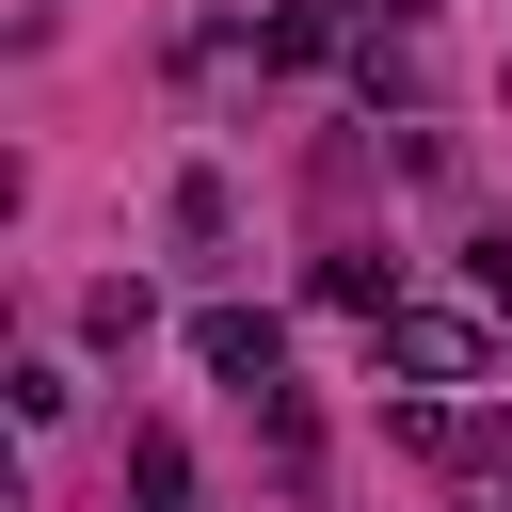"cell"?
Returning <instances> with one entry per match:
<instances>
[{"label": "cell", "instance_id": "5b68a950", "mask_svg": "<svg viewBox=\"0 0 512 512\" xmlns=\"http://www.w3.org/2000/svg\"><path fill=\"white\" fill-rule=\"evenodd\" d=\"M320 304H352V320H384V304H400V272H384V256H320Z\"/></svg>", "mask_w": 512, "mask_h": 512}, {"label": "cell", "instance_id": "277c9868", "mask_svg": "<svg viewBox=\"0 0 512 512\" xmlns=\"http://www.w3.org/2000/svg\"><path fill=\"white\" fill-rule=\"evenodd\" d=\"M144 320H160V304H144V272H112V288H80V336H96V352H144Z\"/></svg>", "mask_w": 512, "mask_h": 512}, {"label": "cell", "instance_id": "52a82bcc", "mask_svg": "<svg viewBox=\"0 0 512 512\" xmlns=\"http://www.w3.org/2000/svg\"><path fill=\"white\" fill-rule=\"evenodd\" d=\"M448 512H512V464H496V480H464V496H448Z\"/></svg>", "mask_w": 512, "mask_h": 512}, {"label": "cell", "instance_id": "6da1fadb", "mask_svg": "<svg viewBox=\"0 0 512 512\" xmlns=\"http://www.w3.org/2000/svg\"><path fill=\"white\" fill-rule=\"evenodd\" d=\"M368 336H384L400 384H496V320H480V304H384Z\"/></svg>", "mask_w": 512, "mask_h": 512}, {"label": "cell", "instance_id": "8992f818", "mask_svg": "<svg viewBox=\"0 0 512 512\" xmlns=\"http://www.w3.org/2000/svg\"><path fill=\"white\" fill-rule=\"evenodd\" d=\"M352 32H432V0H352Z\"/></svg>", "mask_w": 512, "mask_h": 512}, {"label": "cell", "instance_id": "3957f363", "mask_svg": "<svg viewBox=\"0 0 512 512\" xmlns=\"http://www.w3.org/2000/svg\"><path fill=\"white\" fill-rule=\"evenodd\" d=\"M128 496H144V512H192V448H176V432H160V416H144V432H128Z\"/></svg>", "mask_w": 512, "mask_h": 512}, {"label": "cell", "instance_id": "7a4b0ae2", "mask_svg": "<svg viewBox=\"0 0 512 512\" xmlns=\"http://www.w3.org/2000/svg\"><path fill=\"white\" fill-rule=\"evenodd\" d=\"M192 368H208V384H240V400H256V384H288V320H272V304H208V320H192Z\"/></svg>", "mask_w": 512, "mask_h": 512}]
</instances>
